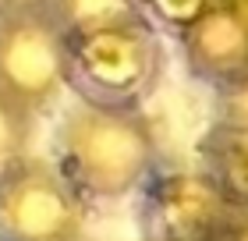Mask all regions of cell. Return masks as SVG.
I'll list each match as a JSON object with an SVG mask.
<instances>
[{"mask_svg":"<svg viewBox=\"0 0 248 241\" xmlns=\"http://www.w3.org/2000/svg\"><path fill=\"white\" fill-rule=\"evenodd\" d=\"M57 167L85 202H114L156 174V131L142 110L78 99L57 128Z\"/></svg>","mask_w":248,"mask_h":241,"instance_id":"1","label":"cell"},{"mask_svg":"<svg viewBox=\"0 0 248 241\" xmlns=\"http://www.w3.org/2000/svg\"><path fill=\"white\" fill-rule=\"evenodd\" d=\"M71 75L67 85L78 99L114 110H142L163 75V47L153 21L67 36Z\"/></svg>","mask_w":248,"mask_h":241,"instance_id":"2","label":"cell"},{"mask_svg":"<svg viewBox=\"0 0 248 241\" xmlns=\"http://www.w3.org/2000/svg\"><path fill=\"white\" fill-rule=\"evenodd\" d=\"M85 199L57 163L21 156L0 174V241H82Z\"/></svg>","mask_w":248,"mask_h":241,"instance_id":"3","label":"cell"},{"mask_svg":"<svg viewBox=\"0 0 248 241\" xmlns=\"http://www.w3.org/2000/svg\"><path fill=\"white\" fill-rule=\"evenodd\" d=\"M67 32L50 11L0 15V93L39 117L67 89Z\"/></svg>","mask_w":248,"mask_h":241,"instance_id":"4","label":"cell"},{"mask_svg":"<svg viewBox=\"0 0 248 241\" xmlns=\"http://www.w3.org/2000/svg\"><path fill=\"white\" fill-rule=\"evenodd\" d=\"M234 209L238 199L206 167L153 174L142 188V241H220Z\"/></svg>","mask_w":248,"mask_h":241,"instance_id":"5","label":"cell"},{"mask_svg":"<svg viewBox=\"0 0 248 241\" xmlns=\"http://www.w3.org/2000/svg\"><path fill=\"white\" fill-rule=\"evenodd\" d=\"M177 39L188 71L220 96L248 85V11L241 0H223Z\"/></svg>","mask_w":248,"mask_h":241,"instance_id":"6","label":"cell"},{"mask_svg":"<svg viewBox=\"0 0 248 241\" xmlns=\"http://www.w3.org/2000/svg\"><path fill=\"white\" fill-rule=\"evenodd\" d=\"M199 156H202V167L238 202L248 206V128L213 121V128L199 145Z\"/></svg>","mask_w":248,"mask_h":241,"instance_id":"7","label":"cell"},{"mask_svg":"<svg viewBox=\"0 0 248 241\" xmlns=\"http://www.w3.org/2000/svg\"><path fill=\"white\" fill-rule=\"evenodd\" d=\"M50 15L67 36H85V32H103L131 21H149L142 15L139 0H53Z\"/></svg>","mask_w":248,"mask_h":241,"instance_id":"8","label":"cell"},{"mask_svg":"<svg viewBox=\"0 0 248 241\" xmlns=\"http://www.w3.org/2000/svg\"><path fill=\"white\" fill-rule=\"evenodd\" d=\"M32 139H36V113L0 93V174L21 156H29Z\"/></svg>","mask_w":248,"mask_h":241,"instance_id":"9","label":"cell"},{"mask_svg":"<svg viewBox=\"0 0 248 241\" xmlns=\"http://www.w3.org/2000/svg\"><path fill=\"white\" fill-rule=\"evenodd\" d=\"M223 0H139L142 15L156 21V25H167L174 29L177 36L191 25V21H199L202 15H209L213 7H220Z\"/></svg>","mask_w":248,"mask_h":241,"instance_id":"10","label":"cell"},{"mask_svg":"<svg viewBox=\"0 0 248 241\" xmlns=\"http://www.w3.org/2000/svg\"><path fill=\"white\" fill-rule=\"evenodd\" d=\"M220 124H234V128H248V85L234 89V93L220 96Z\"/></svg>","mask_w":248,"mask_h":241,"instance_id":"11","label":"cell"},{"mask_svg":"<svg viewBox=\"0 0 248 241\" xmlns=\"http://www.w3.org/2000/svg\"><path fill=\"white\" fill-rule=\"evenodd\" d=\"M220 241H248V206H245V202H238V209H234V220H231L227 231H223Z\"/></svg>","mask_w":248,"mask_h":241,"instance_id":"12","label":"cell"},{"mask_svg":"<svg viewBox=\"0 0 248 241\" xmlns=\"http://www.w3.org/2000/svg\"><path fill=\"white\" fill-rule=\"evenodd\" d=\"M53 0H0V15L4 11H50Z\"/></svg>","mask_w":248,"mask_h":241,"instance_id":"13","label":"cell"}]
</instances>
